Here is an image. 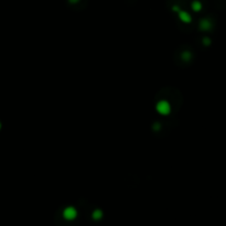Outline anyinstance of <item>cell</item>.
Instances as JSON below:
<instances>
[{"instance_id":"6da1fadb","label":"cell","mask_w":226,"mask_h":226,"mask_svg":"<svg viewBox=\"0 0 226 226\" xmlns=\"http://www.w3.org/2000/svg\"><path fill=\"white\" fill-rule=\"evenodd\" d=\"M157 110L161 115H168V114L170 113V110H171V107H170V104L168 102L161 100V102H159L158 104H157Z\"/></svg>"},{"instance_id":"7a4b0ae2","label":"cell","mask_w":226,"mask_h":226,"mask_svg":"<svg viewBox=\"0 0 226 226\" xmlns=\"http://www.w3.org/2000/svg\"><path fill=\"white\" fill-rule=\"evenodd\" d=\"M63 214H64V217H65V218H68V220H73V218L77 215V212L74 208L70 206V208H66L65 210H64Z\"/></svg>"},{"instance_id":"3957f363","label":"cell","mask_w":226,"mask_h":226,"mask_svg":"<svg viewBox=\"0 0 226 226\" xmlns=\"http://www.w3.org/2000/svg\"><path fill=\"white\" fill-rule=\"evenodd\" d=\"M180 18L182 19L184 22H189V21L191 20L190 16L186 14V12H181V14H180Z\"/></svg>"},{"instance_id":"277c9868","label":"cell","mask_w":226,"mask_h":226,"mask_svg":"<svg viewBox=\"0 0 226 226\" xmlns=\"http://www.w3.org/2000/svg\"><path fill=\"white\" fill-rule=\"evenodd\" d=\"M193 8H194V10H199L201 7H200V4H198V2H194L193 4Z\"/></svg>"},{"instance_id":"5b68a950","label":"cell","mask_w":226,"mask_h":226,"mask_svg":"<svg viewBox=\"0 0 226 226\" xmlns=\"http://www.w3.org/2000/svg\"><path fill=\"white\" fill-rule=\"evenodd\" d=\"M100 216V212L98 211V212H96V213H94V217H99Z\"/></svg>"}]
</instances>
